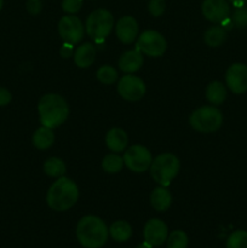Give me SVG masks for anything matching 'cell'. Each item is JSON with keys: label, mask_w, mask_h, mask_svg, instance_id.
Segmentation results:
<instances>
[{"label": "cell", "mask_w": 247, "mask_h": 248, "mask_svg": "<svg viewBox=\"0 0 247 248\" xmlns=\"http://www.w3.org/2000/svg\"><path fill=\"white\" fill-rule=\"evenodd\" d=\"M109 230L106 223L96 216H85L77 227V237L82 247L101 248L108 240Z\"/></svg>", "instance_id": "1"}, {"label": "cell", "mask_w": 247, "mask_h": 248, "mask_svg": "<svg viewBox=\"0 0 247 248\" xmlns=\"http://www.w3.org/2000/svg\"><path fill=\"white\" fill-rule=\"evenodd\" d=\"M41 125L48 128H55L62 125L68 118L69 108L62 96L48 93L41 97L38 104Z\"/></svg>", "instance_id": "2"}, {"label": "cell", "mask_w": 247, "mask_h": 248, "mask_svg": "<svg viewBox=\"0 0 247 248\" xmlns=\"http://www.w3.org/2000/svg\"><path fill=\"white\" fill-rule=\"evenodd\" d=\"M79 198V189L75 182L67 177H60L48 189L47 205L57 212H63L72 208Z\"/></svg>", "instance_id": "3"}, {"label": "cell", "mask_w": 247, "mask_h": 248, "mask_svg": "<svg viewBox=\"0 0 247 248\" xmlns=\"http://www.w3.org/2000/svg\"><path fill=\"white\" fill-rule=\"evenodd\" d=\"M179 160L171 153H165L155 157L150 165V174L153 179L161 186H169L172 179L179 172Z\"/></svg>", "instance_id": "4"}, {"label": "cell", "mask_w": 247, "mask_h": 248, "mask_svg": "<svg viewBox=\"0 0 247 248\" xmlns=\"http://www.w3.org/2000/svg\"><path fill=\"white\" fill-rule=\"evenodd\" d=\"M191 127L202 133L216 132L223 123V115L216 107L205 106L196 109L189 119Z\"/></svg>", "instance_id": "5"}, {"label": "cell", "mask_w": 247, "mask_h": 248, "mask_svg": "<svg viewBox=\"0 0 247 248\" xmlns=\"http://www.w3.org/2000/svg\"><path fill=\"white\" fill-rule=\"evenodd\" d=\"M114 27V17L108 10L98 9L90 14L86 21V33L97 43L103 41Z\"/></svg>", "instance_id": "6"}, {"label": "cell", "mask_w": 247, "mask_h": 248, "mask_svg": "<svg viewBox=\"0 0 247 248\" xmlns=\"http://www.w3.org/2000/svg\"><path fill=\"white\" fill-rule=\"evenodd\" d=\"M167 44L164 36L156 31H145L138 36L137 47L144 55L159 57L166 51Z\"/></svg>", "instance_id": "7"}, {"label": "cell", "mask_w": 247, "mask_h": 248, "mask_svg": "<svg viewBox=\"0 0 247 248\" xmlns=\"http://www.w3.org/2000/svg\"><path fill=\"white\" fill-rule=\"evenodd\" d=\"M152 154L149 150L143 145H132L126 150L125 155H124V162L126 166L133 172H140L147 171L152 165Z\"/></svg>", "instance_id": "8"}, {"label": "cell", "mask_w": 247, "mask_h": 248, "mask_svg": "<svg viewBox=\"0 0 247 248\" xmlns=\"http://www.w3.org/2000/svg\"><path fill=\"white\" fill-rule=\"evenodd\" d=\"M84 31L85 29L82 22L80 21L79 17H75L73 15L62 17L58 23V33H60L61 38L63 39L64 43L72 44V45L81 41Z\"/></svg>", "instance_id": "9"}, {"label": "cell", "mask_w": 247, "mask_h": 248, "mask_svg": "<svg viewBox=\"0 0 247 248\" xmlns=\"http://www.w3.org/2000/svg\"><path fill=\"white\" fill-rule=\"evenodd\" d=\"M118 92L126 101H138L145 93V84L136 75H124L118 84Z\"/></svg>", "instance_id": "10"}, {"label": "cell", "mask_w": 247, "mask_h": 248, "mask_svg": "<svg viewBox=\"0 0 247 248\" xmlns=\"http://www.w3.org/2000/svg\"><path fill=\"white\" fill-rule=\"evenodd\" d=\"M225 81L230 91L241 94L247 91V65L235 63L230 65L225 74Z\"/></svg>", "instance_id": "11"}, {"label": "cell", "mask_w": 247, "mask_h": 248, "mask_svg": "<svg viewBox=\"0 0 247 248\" xmlns=\"http://www.w3.org/2000/svg\"><path fill=\"white\" fill-rule=\"evenodd\" d=\"M144 241L152 247L161 246L167 240V225L160 219H150L144 225L143 230Z\"/></svg>", "instance_id": "12"}, {"label": "cell", "mask_w": 247, "mask_h": 248, "mask_svg": "<svg viewBox=\"0 0 247 248\" xmlns=\"http://www.w3.org/2000/svg\"><path fill=\"white\" fill-rule=\"evenodd\" d=\"M201 9L206 19L213 23H222L229 17L230 7L227 0H205Z\"/></svg>", "instance_id": "13"}, {"label": "cell", "mask_w": 247, "mask_h": 248, "mask_svg": "<svg viewBox=\"0 0 247 248\" xmlns=\"http://www.w3.org/2000/svg\"><path fill=\"white\" fill-rule=\"evenodd\" d=\"M116 36L124 44H131L138 35V23L133 17L124 16L115 27Z\"/></svg>", "instance_id": "14"}, {"label": "cell", "mask_w": 247, "mask_h": 248, "mask_svg": "<svg viewBox=\"0 0 247 248\" xmlns=\"http://www.w3.org/2000/svg\"><path fill=\"white\" fill-rule=\"evenodd\" d=\"M143 65V53L138 48L127 51L121 55L119 68L125 73H135Z\"/></svg>", "instance_id": "15"}, {"label": "cell", "mask_w": 247, "mask_h": 248, "mask_svg": "<svg viewBox=\"0 0 247 248\" xmlns=\"http://www.w3.org/2000/svg\"><path fill=\"white\" fill-rule=\"evenodd\" d=\"M96 58V47L91 43H84L75 50L74 62L79 68H89Z\"/></svg>", "instance_id": "16"}, {"label": "cell", "mask_w": 247, "mask_h": 248, "mask_svg": "<svg viewBox=\"0 0 247 248\" xmlns=\"http://www.w3.org/2000/svg\"><path fill=\"white\" fill-rule=\"evenodd\" d=\"M107 147L114 153H120L127 147V135L121 128H111L106 136Z\"/></svg>", "instance_id": "17"}, {"label": "cell", "mask_w": 247, "mask_h": 248, "mask_svg": "<svg viewBox=\"0 0 247 248\" xmlns=\"http://www.w3.org/2000/svg\"><path fill=\"white\" fill-rule=\"evenodd\" d=\"M172 203V195L165 186L154 189V191L150 195V205L157 212H164L169 210Z\"/></svg>", "instance_id": "18"}, {"label": "cell", "mask_w": 247, "mask_h": 248, "mask_svg": "<svg viewBox=\"0 0 247 248\" xmlns=\"http://www.w3.org/2000/svg\"><path fill=\"white\" fill-rule=\"evenodd\" d=\"M206 97L210 103L219 106L227 98V89L222 82L213 81L208 84L207 89H206Z\"/></svg>", "instance_id": "19"}, {"label": "cell", "mask_w": 247, "mask_h": 248, "mask_svg": "<svg viewBox=\"0 0 247 248\" xmlns=\"http://www.w3.org/2000/svg\"><path fill=\"white\" fill-rule=\"evenodd\" d=\"M109 235L116 242H125L132 236V228L125 220H118L109 228Z\"/></svg>", "instance_id": "20"}, {"label": "cell", "mask_w": 247, "mask_h": 248, "mask_svg": "<svg viewBox=\"0 0 247 248\" xmlns=\"http://www.w3.org/2000/svg\"><path fill=\"white\" fill-rule=\"evenodd\" d=\"M55 142V135L52 132V128L41 126L40 128L35 131L33 136V144L38 149H48Z\"/></svg>", "instance_id": "21"}, {"label": "cell", "mask_w": 247, "mask_h": 248, "mask_svg": "<svg viewBox=\"0 0 247 248\" xmlns=\"http://www.w3.org/2000/svg\"><path fill=\"white\" fill-rule=\"evenodd\" d=\"M227 39V29L222 26H213L205 33V43L211 47H218Z\"/></svg>", "instance_id": "22"}, {"label": "cell", "mask_w": 247, "mask_h": 248, "mask_svg": "<svg viewBox=\"0 0 247 248\" xmlns=\"http://www.w3.org/2000/svg\"><path fill=\"white\" fill-rule=\"evenodd\" d=\"M44 172L50 177H63L65 173V165L58 157H50L44 164Z\"/></svg>", "instance_id": "23"}, {"label": "cell", "mask_w": 247, "mask_h": 248, "mask_svg": "<svg viewBox=\"0 0 247 248\" xmlns=\"http://www.w3.org/2000/svg\"><path fill=\"white\" fill-rule=\"evenodd\" d=\"M124 166V159L118 154H108L102 161V167L108 173H118Z\"/></svg>", "instance_id": "24"}, {"label": "cell", "mask_w": 247, "mask_h": 248, "mask_svg": "<svg viewBox=\"0 0 247 248\" xmlns=\"http://www.w3.org/2000/svg\"><path fill=\"white\" fill-rule=\"evenodd\" d=\"M167 248H186L189 244L188 235L183 230H174L167 236Z\"/></svg>", "instance_id": "25"}, {"label": "cell", "mask_w": 247, "mask_h": 248, "mask_svg": "<svg viewBox=\"0 0 247 248\" xmlns=\"http://www.w3.org/2000/svg\"><path fill=\"white\" fill-rule=\"evenodd\" d=\"M227 248H247L246 230H235L227 240Z\"/></svg>", "instance_id": "26"}, {"label": "cell", "mask_w": 247, "mask_h": 248, "mask_svg": "<svg viewBox=\"0 0 247 248\" xmlns=\"http://www.w3.org/2000/svg\"><path fill=\"white\" fill-rule=\"evenodd\" d=\"M97 79L104 85H111L118 79V72L111 65H103L97 70Z\"/></svg>", "instance_id": "27"}, {"label": "cell", "mask_w": 247, "mask_h": 248, "mask_svg": "<svg viewBox=\"0 0 247 248\" xmlns=\"http://www.w3.org/2000/svg\"><path fill=\"white\" fill-rule=\"evenodd\" d=\"M232 24L237 28H246L247 27V9L246 7L241 6L237 7L235 10L234 15H232Z\"/></svg>", "instance_id": "28"}, {"label": "cell", "mask_w": 247, "mask_h": 248, "mask_svg": "<svg viewBox=\"0 0 247 248\" xmlns=\"http://www.w3.org/2000/svg\"><path fill=\"white\" fill-rule=\"evenodd\" d=\"M82 6V0H63L62 9L68 14H75Z\"/></svg>", "instance_id": "29"}, {"label": "cell", "mask_w": 247, "mask_h": 248, "mask_svg": "<svg viewBox=\"0 0 247 248\" xmlns=\"http://www.w3.org/2000/svg\"><path fill=\"white\" fill-rule=\"evenodd\" d=\"M149 12L155 17H159L165 11L164 0H150L149 1Z\"/></svg>", "instance_id": "30"}, {"label": "cell", "mask_w": 247, "mask_h": 248, "mask_svg": "<svg viewBox=\"0 0 247 248\" xmlns=\"http://www.w3.org/2000/svg\"><path fill=\"white\" fill-rule=\"evenodd\" d=\"M27 10L31 15H36L41 11V0H28L27 1Z\"/></svg>", "instance_id": "31"}, {"label": "cell", "mask_w": 247, "mask_h": 248, "mask_svg": "<svg viewBox=\"0 0 247 248\" xmlns=\"http://www.w3.org/2000/svg\"><path fill=\"white\" fill-rule=\"evenodd\" d=\"M11 93L7 89H4V87H0V107L7 106V104L11 102Z\"/></svg>", "instance_id": "32"}, {"label": "cell", "mask_w": 247, "mask_h": 248, "mask_svg": "<svg viewBox=\"0 0 247 248\" xmlns=\"http://www.w3.org/2000/svg\"><path fill=\"white\" fill-rule=\"evenodd\" d=\"M72 53H73V45H72V44L64 43L62 50H61V55H62L63 57H69V56H72Z\"/></svg>", "instance_id": "33"}, {"label": "cell", "mask_w": 247, "mask_h": 248, "mask_svg": "<svg viewBox=\"0 0 247 248\" xmlns=\"http://www.w3.org/2000/svg\"><path fill=\"white\" fill-rule=\"evenodd\" d=\"M230 1H232V4L235 5V6H237V7H241L242 5H244L245 2L247 1V0H230Z\"/></svg>", "instance_id": "34"}, {"label": "cell", "mask_w": 247, "mask_h": 248, "mask_svg": "<svg viewBox=\"0 0 247 248\" xmlns=\"http://www.w3.org/2000/svg\"><path fill=\"white\" fill-rule=\"evenodd\" d=\"M136 248H153L152 246H150V245L149 244H147V242H143V244H139V245H138V246L137 247H136Z\"/></svg>", "instance_id": "35"}, {"label": "cell", "mask_w": 247, "mask_h": 248, "mask_svg": "<svg viewBox=\"0 0 247 248\" xmlns=\"http://www.w3.org/2000/svg\"><path fill=\"white\" fill-rule=\"evenodd\" d=\"M2 5H4V0H0V10H1Z\"/></svg>", "instance_id": "36"}]
</instances>
